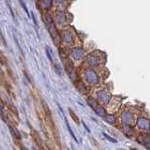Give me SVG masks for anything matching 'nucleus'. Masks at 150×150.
<instances>
[{
  "mask_svg": "<svg viewBox=\"0 0 150 150\" xmlns=\"http://www.w3.org/2000/svg\"><path fill=\"white\" fill-rule=\"evenodd\" d=\"M69 115L71 116V118H72V120L74 121L76 124H79L80 123V121H79V118H78V116L75 115V113L72 111V109H71V108H69Z\"/></svg>",
  "mask_w": 150,
  "mask_h": 150,
  "instance_id": "4",
  "label": "nucleus"
},
{
  "mask_svg": "<svg viewBox=\"0 0 150 150\" xmlns=\"http://www.w3.org/2000/svg\"><path fill=\"white\" fill-rule=\"evenodd\" d=\"M33 150H37V149H36L35 147H33Z\"/></svg>",
  "mask_w": 150,
  "mask_h": 150,
  "instance_id": "12",
  "label": "nucleus"
},
{
  "mask_svg": "<svg viewBox=\"0 0 150 150\" xmlns=\"http://www.w3.org/2000/svg\"><path fill=\"white\" fill-rule=\"evenodd\" d=\"M7 71H8V74H9V78H11L14 83H16V79H15V77H14V75H13V72H12V71L11 69V68H9V67H8Z\"/></svg>",
  "mask_w": 150,
  "mask_h": 150,
  "instance_id": "7",
  "label": "nucleus"
},
{
  "mask_svg": "<svg viewBox=\"0 0 150 150\" xmlns=\"http://www.w3.org/2000/svg\"><path fill=\"white\" fill-rule=\"evenodd\" d=\"M103 135H104V137L106 138V139H108L109 141H111V142H113V143H116V140H115V139H112L110 136H108L107 134H105V133H103Z\"/></svg>",
  "mask_w": 150,
  "mask_h": 150,
  "instance_id": "8",
  "label": "nucleus"
},
{
  "mask_svg": "<svg viewBox=\"0 0 150 150\" xmlns=\"http://www.w3.org/2000/svg\"><path fill=\"white\" fill-rule=\"evenodd\" d=\"M31 135H32L33 140L35 141V143L37 144V145L39 146V149H41V150H47L44 147V145H43V142H42V140H41V136H39L38 131H35L34 129H31Z\"/></svg>",
  "mask_w": 150,
  "mask_h": 150,
  "instance_id": "2",
  "label": "nucleus"
},
{
  "mask_svg": "<svg viewBox=\"0 0 150 150\" xmlns=\"http://www.w3.org/2000/svg\"><path fill=\"white\" fill-rule=\"evenodd\" d=\"M0 102H1V103H3V102H2V99H1V98H0Z\"/></svg>",
  "mask_w": 150,
  "mask_h": 150,
  "instance_id": "11",
  "label": "nucleus"
},
{
  "mask_svg": "<svg viewBox=\"0 0 150 150\" xmlns=\"http://www.w3.org/2000/svg\"><path fill=\"white\" fill-rule=\"evenodd\" d=\"M0 38H1V39H3V38H2V37H1V36H0Z\"/></svg>",
  "mask_w": 150,
  "mask_h": 150,
  "instance_id": "13",
  "label": "nucleus"
},
{
  "mask_svg": "<svg viewBox=\"0 0 150 150\" xmlns=\"http://www.w3.org/2000/svg\"><path fill=\"white\" fill-rule=\"evenodd\" d=\"M64 117H65V116H64ZM65 121H66V125H67V127H68V129H69V133H71V137L73 138V140H74L75 142H77V143H78V140H77V138L75 137V135H74V133H73V131H71V126L69 125V122H68V120H67V118H66V117H65Z\"/></svg>",
  "mask_w": 150,
  "mask_h": 150,
  "instance_id": "5",
  "label": "nucleus"
},
{
  "mask_svg": "<svg viewBox=\"0 0 150 150\" xmlns=\"http://www.w3.org/2000/svg\"><path fill=\"white\" fill-rule=\"evenodd\" d=\"M18 145H19V146H20V148H21V150H28L27 148L25 147V145H21L20 143H18Z\"/></svg>",
  "mask_w": 150,
  "mask_h": 150,
  "instance_id": "9",
  "label": "nucleus"
},
{
  "mask_svg": "<svg viewBox=\"0 0 150 150\" xmlns=\"http://www.w3.org/2000/svg\"><path fill=\"white\" fill-rule=\"evenodd\" d=\"M0 83H1V85H3V87H4L9 94H11V85L8 81V79H7L6 73L3 71V69L1 68H0Z\"/></svg>",
  "mask_w": 150,
  "mask_h": 150,
  "instance_id": "1",
  "label": "nucleus"
},
{
  "mask_svg": "<svg viewBox=\"0 0 150 150\" xmlns=\"http://www.w3.org/2000/svg\"><path fill=\"white\" fill-rule=\"evenodd\" d=\"M9 131H11V134H12L13 137L16 138L17 140H20V139L22 138L21 133H20V131H18L17 129L15 128V127H12V126H11V125H9Z\"/></svg>",
  "mask_w": 150,
  "mask_h": 150,
  "instance_id": "3",
  "label": "nucleus"
},
{
  "mask_svg": "<svg viewBox=\"0 0 150 150\" xmlns=\"http://www.w3.org/2000/svg\"><path fill=\"white\" fill-rule=\"evenodd\" d=\"M0 64L3 66H8V62H7V58L6 56L0 52Z\"/></svg>",
  "mask_w": 150,
  "mask_h": 150,
  "instance_id": "6",
  "label": "nucleus"
},
{
  "mask_svg": "<svg viewBox=\"0 0 150 150\" xmlns=\"http://www.w3.org/2000/svg\"><path fill=\"white\" fill-rule=\"evenodd\" d=\"M131 150H138V149H136V148H131Z\"/></svg>",
  "mask_w": 150,
  "mask_h": 150,
  "instance_id": "10",
  "label": "nucleus"
},
{
  "mask_svg": "<svg viewBox=\"0 0 150 150\" xmlns=\"http://www.w3.org/2000/svg\"><path fill=\"white\" fill-rule=\"evenodd\" d=\"M122 150H125V149H122Z\"/></svg>",
  "mask_w": 150,
  "mask_h": 150,
  "instance_id": "14",
  "label": "nucleus"
}]
</instances>
